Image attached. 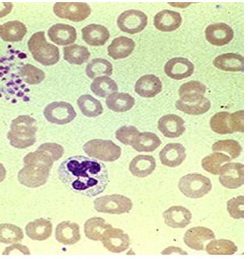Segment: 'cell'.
<instances>
[{
	"instance_id": "obj_1",
	"label": "cell",
	"mask_w": 248,
	"mask_h": 259,
	"mask_svg": "<svg viewBox=\"0 0 248 259\" xmlns=\"http://www.w3.org/2000/svg\"><path fill=\"white\" fill-rule=\"evenodd\" d=\"M59 180L80 195L92 198L100 195L109 183V172L98 160L83 155L63 161L58 168Z\"/></svg>"
},
{
	"instance_id": "obj_2",
	"label": "cell",
	"mask_w": 248,
	"mask_h": 259,
	"mask_svg": "<svg viewBox=\"0 0 248 259\" xmlns=\"http://www.w3.org/2000/svg\"><path fill=\"white\" fill-rule=\"evenodd\" d=\"M53 162L49 156L40 150L28 153L23 158L24 167L18 175L20 184L29 188H38L46 184Z\"/></svg>"
},
{
	"instance_id": "obj_3",
	"label": "cell",
	"mask_w": 248,
	"mask_h": 259,
	"mask_svg": "<svg viewBox=\"0 0 248 259\" xmlns=\"http://www.w3.org/2000/svg\"><path fill=\"white\" fill-rule=\"evenodd\" d=\"M38 130L37 120L30 116L21 115L12 121L7 138L12 147L20 150L27 149L36 143Z\"/></svg>"
},
{
	"instance_id": "obj_4",
	"label": "cell",
	"mask_w": 248,
	"mask_h": 259,
	"mask_svg": "<svg viewBox=\"0 0 248 259\" xmlns=\"http://www.w3.org/2000/svg\"><path fill=\"white\" fill-rule=\"evenodd\" d=\"M28 50L34 59L43 66H53L60 60L59 50L56 46L47 42L45 33H35L28 40Z\"/></svg>"
},
{
	"instance_id": "obj_5",
	"label": "cell",
	"mask_w": 248,
	"mask_h": 259,
	"mask_svg": "<svg viewBox=\"0 0 248 259\" xmlns=\"http://www.w3.org/2000/svg\"><path fill=\"white\" fill-rule=\"evenodd\" d=\"M83 150L91 158L105 162H115L121 155L120 147L111 140H89L84 145Z\"/></svg>"
},
{
	"instance_id": "obj_6",
	"label": "cell",
	"mask_w": 248,
	"mask_h": 259,
	"mask_svg": "<svg viewBox=\"0 0 248 259\" xmlns=\"http://www.w3.org/2000/svg\"><path fill=\"white\" fill-rule=\"evenodd\" d=\"M178 188L183 195L190 199H200L212 190V182L201 174H189L179 180Z\"/></svg>"
},
{
	"instance_id": "obj_7",
	"label": "cell",
	"mask_w": 248,
	"mask_h": 259,
	"mask_svg": "<svg viewBox=\"0 0 248 259\" xmlns=\"http://www.w3.org/2000/svg\"><path fill=\"white\" fill-rule=\"evenodd\" d=\"M133 208L132 200L122 195L103 196L94 200V209L100 213L122 215Z\"/></svg>"
},
{
	"instance_id": "obj_8",
	"label": "cell",
	"mask_w": 248,
	"mask_h": 259,
	"mask_svg": "<svg viewBox=\"0 0 248 259\" xmlns=\"http://www.w3.org/2000/svg\"><path fill=\"white\" fill-rule=\"evenodd\" d=\"M53 12L60 19L80 22L89 18L91 8L85 2H56Z\"/></svg>"
},
{
	"instance_id": "obj_9",
	"label": "cell",
	"mask_w": 248,
	"mask_h": 259,
	"mask_svg": "<svg viewBox=\"0 0 248 259\" xmlns=\"http://www.w3.org/2000/svg\"><path fill=\"white\" fill-rule=\"evenodd\" d=\"M46 120L57 125L69 124L77 116L73 106L65 101H54L49 103L43 111Z\"/></svg>"
},
{
	"instance_id": "obj_10",
	"label": "cell",
	"mask_w": 248,
	"mask_h": 259,
	"mask_svg": "<svg viewBox=\"0 0 248 259\" xmlns=\"http://www.w3.org/2000/svg\"><path fill=\"white\" fill-rule=\"evenodd\" d=\"M117 23L120 31L134 35L145 29L148 18L141 11L127 10L119 15Z\"/></svg>"
},
{
	"instance_id": "obj_11",
	"label": "cell",
	"mask_w": 248,
	"mask_h": 259,
	"mask_svg": "<svg viewBox=\"0 0 248 259\" xmlns=\"http://www.w3.org/2000/svg\"><path fill=\"white\" fill-rule=\"evenodd\" d=\"M175 107L188 115L199 116L207 113L211 108V101L200 94L184 95L175 102Z\"/></svg>"
},
{
	"instance_id": "obj_12",
	"label": "cell",
	"mask_w": 248,
	"mask_h": 259,
	"mask_svg": "<svg viewBox=\"0 0 248 259\" xmlns=\"http://www.w3.org/2000/svg\"><path fill=\"white\" fill-rule=\"evenodd\" d=\"M220 184L228 189H238L244 184V165L241 163H227L219 172Z\"/></svg>"
},
{
	"instance_id": "obj_13",
	"label": "cell",
	"mask_w": 248,
	"mask_h": 259,
	"mask_svg": "<svg viewBox=\"0 0 248 259\" xmlns=\"http://www.w3.org/2000/svg\"><path fill=\"white\" fill-rule=\"evenodd\" d=\"M102 244L104 248L113 253H120L129 249L131 240L129 235L122 229L111 227L106 229L102 235Z\"/></svg>"
},
{
	"instance_id": "obj_14",
	"label": "cell",
	"mask_w": 248,
	"mask_h": 259,
	"mask_svg": "<svg viewBox=\"0 0 248 259\" xmlns=\"http://www.w3.org/2000/svg\"><path fill=\"white\" fill-rule=\"evenodd\" d=\"M186 157V149L182 144L179 143H169L159 152L162 165L169 168L178 167L185 161Z\"/></svg>"
},
{
	"instance_id": "obj_15",
	"label": "cell",
	"mask_w": 248,
	"mask_h": 259,
	"mask_svg": "<svg viewBox=\"0 0 248 259\" xmlns=\"http://www.w3.org/2000/svg\"><path fill=\"white\" fill-rule=\"evenodd\" d=\"M205 38L213 46L223 47L234 39V30L226 23H214L205 29Z\"/></svg>"
},
{
	"instance_id": "obj_16",
	"label": "cell",
	"mask_w": 248,
	"mask_h": 259,
	"mask_svg": "<svg viewBox=\"0 0 248 259\" xmlns=\"http://www.w3.org/2000/svg\"><path fill=\"white\" fill-rule=\"evenodd\" d=\"M165 72L171 79H185L191 76L194 72V65L187 58L175 57L167 62Z\"/></svg>"
},
{
	"instance_id": "obj_17",
	"label": "cell",
	"mask_w": 248,
	"mask_h": 259,
	"mask_svg": "<svg viewBox=\"0 0 248 259\" xmlns=\"http://www.w3.org/2000/svg\"><path fill=\"white\" fill-rule=\"evenodd\" d=\"M158 130L165 137L178 138L186 131L185 120L174 114L165 115L158 120Z\"/></svg>"
},
{
	"instance_id": "obj_18",
	"label": "cell",
	"mask_w": 248,
	"mask_h": 259,
	"mask_svg": "<svg viewBox=\"0 0 248 259\" xmlns=\"http://www.w3.org/2000/svg\"><path fill=\"white\" fill-rule=\"evenodd\" d=\"M216 234L212 229L205 227H194L189 229L184 236V242L189 249L203 250L205 242L215 239Z\"/></svg>"
},
{
	"instance_id": "obj_19",
	"label": "cell",
	"mask_w": 248,
	"mask_h": 259,
	"mask_svg": "<svg viewBox=\"0 0 248 259\" xmlns=\"http://www.w3.org/2000/svg\"><path fill=\"white\" fill-rule=\"evenodd\" d=\"M153 24L161 32H173L181 26L182 17L180 13L175 11H160L154 17Z\"/></svg>"
},
{
	"instance_id": "obj_20",
	"label": "cell",
	"mask_w": 248,
	"mask_h": 259,
	"mask_svg": "<svg viewBox=\"0 0 248 259\" xmlns=\"http://www.w3.org/2000/svg\"><path fill=\"white\" fill-rule=\"evenodd\" d=\"M166 225L173 229H183L189 226L192 215L189 209L183 206H171L163 214Z\"/></svg>"
},
{
	"instance_id": "obj_21",
	"label": "cell",
	"mask_w": 248,
	"mask_h": 259,
	"mask_svg": "<svg viewBox=\"0 0 248 259\" xmlns=\"http://www.w3.org/2000/svg\"><path fill=\"white\" fill-rule=\"evenodd\" d=\"M55 238L63 245L71 246L76 244L81 239L79 225L70 221L60 223L55 229Z\"/></svg>"
},
{
	"instance_id": "obj_22",
	"label": "cell",
	"mask_w": 248,
	"mask_h": 259,
	"mask_svg": "<svg viewBox=\"0 0 248 259\" xmlns=\"http://www.w3.org/2000/svg\"><path fill=\"white\" fill-rule=\"evenodd\" d=\"M48 38L52 42L58 46H68L76 40L77 32L71 25L57 23L50 27Z\"/></svg>"
},
{
	"instance_id": "obj_23",
	"label": "cell",
	"mask_w": 248,
	"mask_h": 259,
	"mask_svg": "<svg viewBox=\"0 0 248 259\" xmlns=\"http://www.w3.org/2000/svg\"><path fill=\"white\" fill-rule=\"evenodd\" d=\"M162 89L161 80L153 74L141 76L135 85V92L142 98H154L162 92Z\"/></svg>"
},
{
	"instance_id": "obj_24",
	"label": "cell",
	"mask_w": 248,
	"mask_h": 259,
	"mask_svg": "<svg viewBox=\"0 0 248 259\" xmlns=\"http://www.w3.org/2000/svg\"><path fill=\"white\" fill-rule=\"evenodd\" d=\"M82 38L85 42L93 47H101L110 39V32L100 24H89L82 29Z\"/></svg>"
},
{
	"instance_id": "obj_25",
	"label": "cell",
	"mask_w": 248,
	"mask_h": 259,
	"mask_svg": "<svg viewBox=\"0 0 248 259\" xmlns=\"http://www.w3.org/2000/svg\"><path fill=\"white\" fill-rule=\"evenodd\" d=\"M214 66L220 70L238 72L244 70V58L238 53H224L213 61Z\"/></svg>"
},
{
	"instance_id": "obj_26",
	"label": "cell",
	"mask_w": 248,
	"mask_h": 259,
	"mask_svg": "<svg viewBox=\"0 0 248 259\" xmlns=\"http://www.w3.org/2000/svg\"><path fill=\"white\" fill-rule=\"evenodd\" d=\"M27 34V27L23 22L13 20L0 26V38L4 41L17 42L23 40Z\"/></svg>"
},
{
	"instance_id": "obj_27",
	"label": "cell",
	"mask_w": 248,
	"mask_h": 259,
	"mask_svg": "<svg viewBox=\"0 0 248 259\" xmlns=\"http://www.w3.org/2000/svg\"><path fill=\"white\" fill-rule=\"evenodd\" d=\"M135 41L126 37H119L113 40L107 49L110 57L115 60L123 59L130 56L135 50Z\"/></svg>"
},
{
	"instance_id": "obj_28",
	"label": "cell",
	"mask_w": 248,
	"mask_h": 259,
	"mask_svg": "<svg viewBox=\"0 0 248 259\" xmlns=\"http://www.w3.org/2000/svg\"><path fill=\"white\" fill-rule=\"evenodd\" d=\"M25 230L27 236L31 239L44 241L51 236L52 224L49 220L40 218L27 224Z\"/></svg>"
},
{
	"instance_id": "obj_29",
	"label": "cell",
	"mask_w": 248,
	"mask_h": 259,
	"mask_svg": "<svg viewBox=\"0 0 248 259\" xmlns=\"http://www.w3.org/2000/svg\"><path fill=\"white\" fill-rule=\"evenodd\" d=\"M156 168V161L151 155H138L131 161L129 170L137 178H146Z\"/></svg>"
},
{
	"instance_id": "obj_30",
	"label": "cell",
	"mask_w": 248,
	"mask_h": 259,
	"mask_svg": "<svg viewBox=\"0 0 248 259\" xmlns=\"http://www.w3.org/2000/svg\"><path fill=\"white\" fill-rule=\"evenodd\" d=\"M106 105L108 109L117 113L127 112L135 105V99L127 93H115L107 97Z\"/></svg>"
},
{
	"instance_id": "obj_31",
	"label": "cell",
	"mask_w": 248,
	"mask_h": 259,
	"mask_svg": "<svg viewBox=\"0 0 248 259\" xmlns=\"http://www.w3.org/2000/svg\"><path fill=\"white\" fill-rule=\"evenodd\" d=\"M162 141L153 132H139L132 144L133 149L139 152H152L161 146Z\"/></svg>"
},
{
	"instance_id": "obj_32",
	"label": "cell",
	"mask_w": 248,
	"mask_h": 259,
	"mask_svg": "<svg viewBox=\"0 0 248 259\" xmlns=\"http://www.w3.org/2000/svg\"><path fill=\"white\" fill-rule=\"evenodd\" d=\"M90 52L86 47L71 45L64 48V59L71 65H83L89 60Z\"/></svg>"
},
{
	"instance_id": "obj_33",
	"label": "cell",
	"mask_w": 248,
	"mask_h": 259,
	"mask_svg": "<svg viewBox=\"0 0 248 259\" xmlns=\"http://www.w3.org/2000/svg\"><path fill=\"white\" fill-rule=\"evenodd\" d=\"M112 226L103 218L92 217L85 223L84 230L87 238L92 241H101L104 231Z\"/></svg>"
},
{
	"instance_id": "obj_34",
	"label": "cell",
	"mask_w": 248,
	"mask_h": 259,
	"mask_svg": "<svg viewBox=\"0 0 248 259\" xmlns=\"http://www.w3.org/2000/svg\"><path fill=\"white\" fill-rule=\"evenodd\" d=\"M82 114L88 118H96L103 113V107L100 100L90 95H83L77 100Z\"/></svg>"
},
{
	"instance_id": "obj_35",
	"label": "cell",
	"mask_w": 248,
	"mask_h": 259,
	"mask_svg": "<svg viewBox=\"0 0 248 259\" xmlns=\"http://www.w3.org/2000/svg\"><path fill=\"white\" fill-rule=\"evenodd\" d=\"M205 249L210 255H233L238 251V247L231 240L213 239Z\"/></svg>"
},
{
	"instance_id": "obj_36",
	"label": "cell",
	"mask_w": 248,
	"mask_h": 259,
	"mask_svg": "<svg viewBox=\"0 0 248 259\" xmlns=\"http://www.w3.org/2000/svg\"><path fill=\"white\" fill-rule=\"evenodd\" d=\"M90 90L100 98H107L112 94L118 93L119 86L116 81L110 78L109 76H100L93 80L90 85Z\"/></svg>"
},
{
	"instance_id": "obj_37",
	"label": "cell",
	"mask_w": 248,
	"mask_h": 259,
	"mask_svg": "<svg viewBox=\"0 0 248 259\" xmlns=\"http://www.w3.org/2000/svg\"><path fill=\"white\" fill-rule=\"evenodd\" d=\"M232 159L226 154L215 151L214 153L204 157L201 161V167L205 171L212 175H219L223 164L231 162Z\"/></svg>"
},
{
	"instance_id": "obj_38",
	"label": "cell",
	"mask_w": 248,
	"mask_h": 259,
	"mask_svg": "<svg viewBox=\"0 0 248 259\" xmlns=\"http://www.w3.org/2000/svg\"><path fill=\"white\" fill-rule=\"evenodd\" d=\"M112 73L113 65L103 58H95L90 61L86 68V74L90 79L100 76H111Z\"/></svg>"
},
{
	"instance_id": "obj_39",
	"label": "cell",
	"mask_w": 248,
	"mask_h": 259,
	"mask_svg": "<svg viewBox=\"0 0 248 259\" xmlns=\"http://www.w3.org/2000/svg\"><path fill=\"white\" fill-rule=\"evenodd\" d=\"M23 231L13 224H0V243L13 244L23 239Z\"/></svg>"
},
{
	"instance_id": "obj_40",
	"label": "cell",
	"mask_w": 248,
	"mask_h": 259,
	"mask_svg": "<svg viewBox=\"0 0 248 259\" xmlns=\"http://www.w3.org/2000/svg\"><path fill=\"white\" fill-rule=\"evenodd\" d=\"M20 74L23 82H25L28 85H39L45 79L44 71L31 64L24 65L20 69Z\"/></svg>"
},
{
	"instance_id": "obj_41",
	"label": "cell",
	"mask_w": 248,
	"mask_h": 259,
	"mask_svg": "<svg viewBox=\"0 0 248 259\" xmlns=\"http://www.w3.org/2000/svg\"><path fill=\"white\" fill-rule=\"evenodd\" d=\"M214 151H225L230 155L231 159H236L240 155L242 148L238 141L233 139L220 140L212 146Z\"/></svg>"
},
{
	"instance_id": "obj_42",
	"label": "cell",
	"mask_w": 248,
	"mask_h": 259,
	"mask_svg": "<svg viewBox=\"0 0 248 259\" xmlns=\"http://www.w3.org/2000/svg\"><path fill=\"white\" fill-rule=\"evenodd\" d=\"M228 112H219L216 115H214L210 120V127L216 133L219 134H230L232 133V130L229 126Z\"/></svg>"
},
{
	"instance_id": "obj_43",
	"label": "cell",
	"mask_w": 248,
	"mask_h": 259,
	"mask_svg": "<svg viewBox=\"0 0 248 259\" xmlns=\"http://www.w3.org/2000/svg\"><path fill=\"white\" fill-rule=\"evenodd\" d=\"M139 134V130L135 126H122L116 131V138L124 145L132 146Z\"/></svg>"
},
{
	"instance_id": "obj_44",
	"label": "cell",
	"mask_w": 248,
	"mask_h": 259,
	"mask_svg": "<svg viewBox=\"0 0 248 259\" xmlns=\"http://www.w3.org/2000/svg\"><path fill=\"white\" fill-rule=\"evenodd\" d=\"M227 211L232 218L242 219L244 217V197L239 196L237 198L229 199L227 202Z\"/></svg>"
},
{
	"instance_id": "obj_45",
	"label": "cell",
	"mask_w": 248,
	"mask_h": 259,
	"mask_svg": "<svg viewBox=\"0 0 248 259\" xmlns=\"http://www.w3.org/2000/svg\"><path fill=\"white\" fill-rule=\"evenodd\" d=\"M38 150L45 153L53 161L59 160L64 154V148L56 143H44L40 145Z\"/></svg>"
},
{
	"instance_id": "obj_46",
	"label": "cell",
	"mask_w": 248,
	"mask_h": 259,
	"mask_svg": "<svg viewBox=\"0 0 248 259\" xmlns=\"http://www.w3.org/2000/svg\"><path fill=\"white\" fill-rule=\"evenodd\" d=\"M207 91V88L204 84L200 83L199 81H189L188 83L183 84L179 88L178 94L180 97L188 94H200L204 95Z\"/></svg>"
},
{
	"instance_id": "obj_47",
	"label": "cell",
	"mask_w": 248,
	"mask_h": 259,
	"mask_svg": "<svg viewBox=\"0 0 248 259\" xmlns=\"http://www.w3.org/2000/svg\"><path fill=\"white\" fill-rule=\"evenodd\" d=\"M229 126L234 132H243L244 131V111H237L229 116Z\"/></svg>"
},
{
	"instance_id": "obj_48",
	"label": "cell",
	"mask_w": 248,
	"mask_h": 259,
	"mask_svg": "<svg viewBox=\"0 0 248 259\" xmlns=\"http://www.w3.org/2000/svg\"><path fill=\"white\" fill-rule=\"evenodd\" d=\"M12 9H13L12 2L0 1V18L6 17L8 14H10Z\"/></svg>"
},
{
	"instance_id": "obj_49",
	"label": "cell",
	"mask_w": 248,
	"mask_h": 259,
	"mask_svg": "<svg viewBox=\"0 0 248 259\" xmlns=\"http://www.w3.org/2000/svg\"><path fill=\"white\" fill-rule=\"evenodd\" d=\"M161 253L163 255H169V254H174V253L181 254V255H187L188 254V252L186 250H184L181 248H177V247H169V248L162 250Z\"/></svg>"
},
{
	"instance_id": "obj_50",
	"label": "cell",
	"mask_w": 248,
	"mask_h": 259,
	"mask_svg": "<svg viewBox=\"0 0 248 259\" xmlns=\"http://www.w3.org/2000/svg\"><path fill=\"white\" fill-rule=\"evenodd\" d=\"M6 178V169L2 164H0V182H2Z\"/></svg>"
},
{
	"instance_id": "obj_51",
	"label": "cell",
	"mask_w": 248,
	"mask_h": 259,
	"mask_svg": "<svg viewBox=\"0 0 248 259\" xmlns=\"http://www.w3.org/2000/svg\"><path fill=\"white\" fill-rule=\"evenodd\" d=\"M170 5H173V6H177L179 8H186L187 6L190 5V2L189 3H169Z\"/></svg>"
}]
</instances>
